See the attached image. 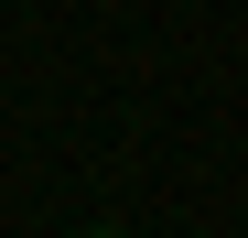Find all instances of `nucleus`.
<instances>
[{
    "label": "nucleus",
    "instance_id": "obj_1",
    "mask_svg": "<svg viewBox=\"0 0 248 238\" xmlns=\"http://www.w3.org/2000/svg\"><path fill=\"white\" fill-rule=\"evenodd\" d=\"M87 238H119V227H87Z\"/></svg>",
    "mask_w": 248,
    "mask_h": 238
}]
</instances>
